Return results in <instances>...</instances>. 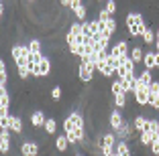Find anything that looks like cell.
I'll return each mask as SVG.
<instances>
[{
	"label": "cell",
	"instance_id": "cell-36",
	"mask_svg": "<svg viewBox=\"0 0 159 156\" xmlns=\"http://www.w3.org/2000/svg\"><path fill=\"white\" fill-rule=\"evenodd\" d=\"M155 51L159 53V28L155 31Z\"/></svg>",
	"mask_w": 159,
	"mask_h": 156
},
{
	"label": "cell",
	"instance_id": "cell-25",
	"mask_svg": "<svg viewBox=\"0 0 159 156\" xmlns=\"http://www.w3.org/2000/svg\"><path fill=\"white\" fill-rule=\"evenodd\" d=\"M143 45H155V32H153V28L151 27H147V31H145V35H143Z\"/></svg>",
	"mask_w": 159,
	"mask_h": 156
},
{
	"label": "cell",
	"instance_id": "cell-40",
	"mask_svg": "<svg viewBox=\"0 0 159 156\" xmlns=\"http://www.w3.org/2000/svg\"><path fill=\"white\" fill-rule=\"evenodd\" d=\"M74 156H82V154H74Z\"/></svg>",
	"mask_w": 159,
	"mask_h": 156
},
{
	"label": "cell",
	"instance_id": "cell-2",
	"mask_svg": "<svg viewBox=\"0 0 159 156\" xmlns=\"http://www.w3.org/2000/svg\"><path fill=\"white\" fill-rule=\"evenodd\" d=\"M116 142H118V138H116V134H112V132H106L104 136H100V150H102V154L110 156L116 150Z\"/></svg>",
	"mask_w": 159,
	"mask_h": 156
},
{
	"label": "cell",
	"instance_id": "cell-33",
	"mask_svg": "<svg viewBox=\"0 0 159 156\" xmlns=\"http://www.w3.org/2000/svg\"><path fill=\"white\" fill-rule=\"evenodd\" d=\"M122 91V85H120V81H112V85H110V93H112V95H116V93H120Z\"/></svg>",
	"mask_w": 159,
	"mask_h": 156
},
{
	"label": "cell",
	"instance_id": "cell-29",
	"mask_svg": "<svg viewBox=\"0 0 159 156\" xmlns=\"http://www.w3.org/2000/svg\"><path fill=\"white\" fill-rule=\"evenodd\" d=\"M43 130H45L47 134H55V132H57V122H55V118H47Z\"/></svg>",
	"mask_w": 159,
	"mask_h": 156
},
{
	"label": "cell",
	"instance_id": "cell-19",
	"mask_svg": "<svg viewBox=\"0 0 159 156\" xmlns=\"http://www.w3.org/2000/svg\"><path fill=\"white\" fill-rule=\"evenodd\" d=\"M129 57H131V59L139 65V63H143V59H145V53H143V49H141V47H133L131 53H129Z\"/></svg>",
	"mask_w": 159,
	"mask_h": 156
},
{
	"label": "cell",
	"instance_id": "cell-27",
	"mask_svg": "<svg viewBox=\"0 0 159 156\" xmlns=\"http://www.w3.org/2000/svg\"><path fill=\"white\" fill-rule=\"evenodd\" d=\"M114 106H116L118 110H125L126 108V93L125 91H120V93L114 95Z\"/></svg>",
	"mask_w": 159,
	"mask_h": 156
},
{
	"label": "cell",
	"instance_id": "cell-31",
	"mask_svg": "<svg viewBox=\"0 0 159 156\" xmlns=\"http://www.w3.org/2000/svg\"><path fill=\"white\" fill-rule=\"evenodd\" d=\"M104 28H106V32L110 35V37H112L114 32H116V20H114L112 16H110V19H108L106 23H104Z\"/></svg>",
	"mask_w": 159,
	"mask_h": 156
},
{
	"label": "cell",
	"instance_id": "cell-7",
	"mask_svg": "<svg viewBox=\"0 0 159 156\" xmlns=\"http://www.w3.org/2000/svg\"><path fill=\"white\" fill-rule=\"evenodd\" d=\"M96 71H98V73L102 75L104 79H106V77H112V75H116V71L112 69V65L108 63V59H98V63H96Z\"/></svg>",
	"mask_w": 159,
	"mask_h": 156
},
{
	"label": "cell",
	"instance_id": "cell-41",
	"mask_svg": "<svg viewBox=\"0 0 159 156\" xmlns=\"http://www.w3.org/2000/svg\"><path fill=\"white\" fill-rule=\"evenodd\" d=\"M98 2H100V0H98Z\"/></svg>",
	"mask_w": 159,
	"mask_h": 156
},
{
	"label": "cell",
	"instance_id": "cell-12",
	"mask_svg": "<svg viewBox=\"0 0 159 156\" xmlns=\"http://www.w3.org/2000/svg\"><path fill=\"white\" fill-rule=\"evenodd\" d=\"M8 130H12L14 134H23L25 128H23V120L19 116H10L8 118Z\"/></svg>",
	"mask_w": 159,
	"mask_h": 156
},
{
	"label": "cell",
	"instance_id": "cell-15",
	"mask_svg": "<svg viewBox=\"0 0 159 156\" xmlns=\"http://www.w3.org/2000/svg\"><path fill=\"white\" fill-rule=\"evenodd\" d=\"M133 132H135V128H133V122H131V124H129V122H125V126H122V128L116 132V138H118V140H129Z\"/></svg>",
	"mask_w": 159,
	"mask_h": 156
},
{
	"label": "cell",
	"instance_id": "cell-14",
	"mask_svg": "<svg viewBox=\"0 0 159 156\" xmlns=\"http://www.w3.org/2000/svg\"><path fill=\"white\" fill-rule=\"evenodd\" d=\"M45 122H47V118H45V114H43L41 110H37V112L31 114V124H33V128H43Z\"/></svg>",
	"mask_w": 159,
	"mask_h": 156
},
{
	"label": "cell",
	"instance_id": "cell-28",
	"mask_svg": "<svg viewBox=\"0 0 159 156\" xmlns=\"http://www.w3.org/2000/svg\"><path fill=\"white\" fill-rule=\"evenodd\" d=\"M6 81H8V69H6V61H0V85L6 87Z\"/></svg>",
	"mask_w": 159,
	"mask_h": 156
},
{
	"label": "cell",
	"instance_id": "cell-35",
	"mask_svg": "<svg viewBox=\"0 0 159 156\" xmlns=\"http://www.w3.org/2000/svg\"><path fill=\"white\" fill-rule=\"evenodd\" d=\"M108 19H110V14H108V12H106V10H104V8H102V10H100V12H98V20H100V23H102V24H104V23H106V20H108Z\"/></svg>",
	"mask_w": 159,
	"mask_h": 156
},
{
	"label": "cell",
	"instance_id": "cell-22",
	"mask_svg": "<svg viewBox=\"0 0 159 156\" xmlns=\"http://www.w3.org/2000/svg\"><path fill=\"white\" fill-rule=\"evenodd\" d=\"M139 144H141V146H151V144H153V132L143 130L141 136H139Z\"/></svg>",
	"mask_w": 159,
	"mask_h": 156
},
{
	"label": "cell",
	"instance_id": "cell-18",
	"mask_svg": "<svg viewBox=\"0 0 159 156\" xmlns=\"http://www.w3.org/2000/svg\"><path fill=\"white\" fill-rule=\"evenodd\" d=\"M116 154L118 156H131V146L126 140H118L116 142Z\"/></svg>",
	"mask_w": 159,
	"mask_h": 156
},
{
	"label": "cell",
	"instance_id": "cell-9",
	"mask_svg": "<svg viewBox=\"0 0 159 156\" xmlns=\"http://www.w3.org/2000/svg\"><path fill=\"white\" fill-rule=\"evenodd\" d=\"M108 53L114 55V57H129L131 49H129V43H126V41H118V43H114V47L108 51Z\"/></svg>",
	"mask_w": 159,
	"mask_h": 156
},
{
	"label": "cell",
	"instance_id": "cell-26",
	"mask_svg": "<svg viewBox=\"0 0 159 156\" xmlns=\"http://www.w3.org/2000/svg\"><path fill=\"white\" fill-rule=\"evenodd\" d=\"M67 32H71L75 39L82 37V35H84V23H71V27H70V31H67Z\"/></svg>",
	"mask_w": 159,
	"mask_h": 156
},
{
	"label": "cell",
	"instance_id": "cell-24",
	"mask_svg": "<svg viewBox=\"0 0 159 156\" xmlns=\"http://www.w3.org/2000/svg\"><path fill=\"white\" fill-rule=\"evenodd\" d=\"M29 51H31V55H41L43 51V43L39 41V39H33V41H29Z\"/></svg>",
	"mask_w": 159,
	"mask_h": 156
},
{
	"label": "cell",
	"instance_id": "cell-8",
	"mask_svg": "<svg viewBox=\"0 0 159 156\" xmlns=\"http://www.w3.org/2000/svg\"><path fill=\"white\" fill-rule=\"evenodd\" d=\"M20 154L23 156H39V144L33 142V140L20 142Z\"/></svg>",
	"mask_w": 159,
	"mask_h": 156
},
{
	"label": "cell",
	"instance_id": "cell-6",
	"mask_svg": "<svg viewBox=\"0 0 159 156\" xmlns=\"http://www.w3.org/2000/svg\"><path fill=\"white\" fill-rule=\"evenodd\" d=\"M108 124H110V128H112V132L116 134L118 130L125 126V118H122V110H112L110 112V116H108Z\"/></svg>",
	"mask_w": 159,
	"mask_h": 156
},
{
	"label": "cell",
	"instance_id": "cell-16",
	"mask_svg": "<svg viewBox=\"0 0 159 156\" xmlns=\"http://www.w3.org/2000/svg\"><path fill=\"white\" fill-rule=\"evenodd\" d=\"M67 146H70V140H67V136L66 134H59V136H55V150L57 152H63L67 150Z\"/></svg>",
	"mask_w": 159,
	"mask_h": 156
},
{
	"label": "cell",
	"instance_id": "cell-11",
	"mask_svg": "<svg viewBox=\"0 0 159 156\" xmlns=\"http://www.w3.org/2000/svg\"><path fill=\"white\" fill-rule=\"evenodd\" d=\"M10 150V132L8 130H0V152L8 154Z\"/></svg>",
	"mask_w": 159,
	"mask_h": 156
},
{
	"label": "cell",
	"instance_id": "cell-34",
	"mask_svg": "<svg viewBox=\"0 0 159 156\" xmlns=\"http://www.w3.org/2000/svg\"><path fill=\"white\" fill-rule=\"evenodd\" d=\"M51 97H53V99H61V87H57V85H55V87H51Z\"/></svg>",
	"mask_w": 159,
	"mask_h": 156
},
{
	"label": "cell",
	"instance_id": "cell-17",
	"mask_svg": "<svg viewBox=\"0 0 159 156\" xmlns=\"http://www.w3.org/2000/svg\"><path fill=\"white\" fill-rule=\"evenodd\" d=\"M49 73H51V61L47 57H41V61H39V77H47Z\"/></svg>",
	"mask_w": 159,
	"mask_h": 156
},
{
	"label": "cell",
	"instance_id": "cell-32",
	"mask_svg": "<svg viewBox=\"0 0 159 156\" xmlns=\"http://www.w3.org/2000/svg\"><path fill=\"white\" fill-rule=\"evenodd\" d=\"M104 10H106V12L112 16V14L116 12V0H106V6H104Z\"/></svg>",
	"mask_w": 159,
	"mask_h": 156
},
{
	"label": "cell",
	"instance_id": "cell-39",
	"mask_svg": "<svg viewBox=\"0 0 159 156\" xmlns=\"http://www.w3.org/2000/svg\"><path fill=\"white\" fill-rule=\"evenodd\" d=\"M110 156H118V154H116V150H114V152H112V154H110Z\"/></svg>",
	"mask_w": 159,
	"mask_h": 156
},
{
	"label": "cell",
	"instance_id": "cell-30",
	"mask_svg": "<svg viewBox=\"0 0 159 156\" xmlns=\"http://www.w3.org/2000/svg\"><path fill=\"white\" fill-rule=\"evenodd\" d=\"M74 14H75V19L80 20H86V16H88V8H86V4H80L74 8Z\"/></svg>",
	"mask_w": 159,
	"mask_h": 156
},
{
	"label": "cell",
	"instance_id": "cell-20",
	"mask_svg": "<svg viewBox=\"0 0 159 156\" xmlns=\"http://www.w3.org/2000/svg\"><path fill=\"white\" fill-rule=\"evenodd\" d=\"M139 23H145L141 12H129L126 14V27H133V24H139Z\"/></svg>",
	"mask_w": 159,
	"mask_h": 156
},
{
	"label": "cell",
	"instance_id": "cell-4",
	"mask_svg": "<svg viewBox=\"0 0 159 156\" xmlns=\"http://www.w3.org/2000/svg\"><path fill=\"white\" fill-rule=\"evenodd\" d=\"M133 93H135L137 106H141V108H147V106H149V99H151L149 87H145V85H137V89H135Z\"/></svg>",
	"mask_w": 159,
	"mask_h": 156
},
{
	"label": "cell",
	"instance_id": "cell-21",
	"mask_svg": "<svg viewBox=\"0 0 159 156\" xmlns=\"http://www.w3.org/2000/svg\"><path fill=\"white\" fill-rule=\"evenodd\" d=\"M147 122H149V118H145V116H137V118H133V128L137 130V132H143L147 126Z\"/></svg>",
	"mask_w": 159,
	"mask_h": 156
},
{
	"label": "cell",
	"instance_id": "cell-10",
	"mask_svg": "<svg viewBox=\"0 0 159 156\" xmlns=\"http://www.w3.org/2000/svg\"><path fill=\"white\" fill-rule=\"evenodd\" d=\"M149 93H151L149 108H151V110H157V112H159V81H157V79H155V81L151 83V87H149Z\"/></svg>",
	"mask_w": 159,
	"mask_h": 156
},
{
	"label": "cell",
	"instance_id": "cell-3",
	"mask_svg": "<svg viewBox=\"0 0 159 156\" xmlns=\"http://www.w3.org/2000/svg\"><path fill=\"white\" fill-rule=\"evenodd\" d=\"M135 67H137V63L131 59V57H122V59H120V67L116 69V75H118V77H126V75H133V73H137Z\"/></svg>",
	"mask_w": 159,
	"mask_h": 156
},
{
	"label": "cell",
	"instance_id": "cell-5",
	"mask_svg": "<svg viewBox=\"0 0 159 156\" xmlns=\"http://www.w3.org/2000/svg\"><path fill=\"white\" fill-rule=\"evenodd\" d=\"M94 71H96V65H92V63H80V67H78V75H80V79L84 83H90L94 79Z\"/></svg>",
	"mask_w": 159,
	"mask_h": 156
},
{
	"label": "cell",
	"instance_id": "cell-38",
	"mask_svg": "<svg viewBox=\"0 0 159 156\" xmlns=\"http://www.w3.org/2000/svg\"><path fill=\"white\" fill-rule=\"evenodd\" d=\"M80 4H84V2H82V0H71V10H74L75 6H80Z\"/></svg>",
	"mask_w": 159,
	"mask_h": 156
},
{
	"label": "cell",
	"instance_id": "cell-13",
	"mask_svg": "<svg viewBox=\"0 0 159 156\" xmlns=\"http://www.w3.org/2000/svg\"><path fill=\"white\" fill-rule=\"evenodd\" d=\"M153 71H149V69H143L139 73V83L137 85H145V87H151V83H153Z\"/></svg>",
	"mask_w": 159,
	"mask_h": 156
},
{
	"label": "cell",
	"instance_id": "cell-37",
	"mask_svg": "<svg viewBox=\"0 0 159 156\" xmlns=\"http://www.w3.org/2000/svg\"><path fill=\"white\" fill-rule=\"evenodd\" d=\"M61 6H66V8H71V0H59Z\"/></svg>",
	"mask_w": 159,
	"mask_h": 156
},
{
	"label": "cell",
	"instance_id": "cell-23",
	"mask_svg": "<svg viewBox=\"0 0 159 156\" xmlns=\"http://www.w3.org/2000/svg\"><path fill=\"white\" fill-rule=\"evenodd\" d=\"M155 53L157 51H151V53H145V59H143V65H145V69H149V71H153L155 67Z\"/></svg>",
	"mask_w": 159,
	"mask_h": 156
},
{
	"label": "cell",
	"instance_id": "cell-1",
	"mask_svg": "<svg viewBox=\"0 0 159 156\" xmlns=\"http://www.w3.org/2000/svg\"><path fill=\"white\" fill-rule=\"evenodd\" d=\"M63 134L67 136L70 144H86V128L84 118L80 112H71L63 122Z\"/></svg>",
	"mask_w": 159,
	"mask_h": 156
}]
</instances>
